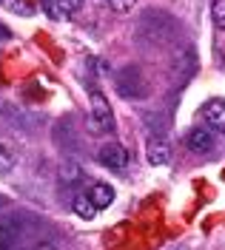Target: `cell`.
<instances>
[{"instance_id":"6da1fadb","label":"cell","mask_w":225,"mask_h":250,"mask_svg":"<svg viewBox=\"0 0 225 250\" xmlns=\"http://www.w3.org/2000/svg\"><path fill=\"white\" fill-rule=\"evenodd\" d=\"M89 100H91V111H89V120H86L89 131L91 134H109V131H114V114H112L109 100L100 91H91Z\"/></svg>"},{"instance_id":"7a4b0ae2","label":"cell","mask_w":225,"mask_h":250,"mask_svg":"<svg viewBox=\"0 0 225 250\" xmlns=\"http://www.w3.org/2000/svg\"><path fill=\"white\" fill-rule=\"evenodd\" d=\"M97 159L109 168V171H123L126 165H129L131 154L123 148V145H117V142H109V145H103L100 148V154H97Z\"/></svg>"},{"instance_id":"3957f363","label":"cell","mask_w":225,"mask_h":250,"mask_svg":"<svg viewBox=\"0 0 225 250\" xmlns=\"http://www.w3.org/2000/svg\"><path fill=\"white\" fill-rule=\"evenodd\" d=\"M200 114H202V120H205V125H208L211 131L225 134V100H223V97L208 100V103L200 108Z\"/></svg>"},{"instance_id":"277c9868","label":"cell","mask_w":225,"mask_h":250,"mask_svg":"<svg viewBox=\"0 0 225 250\" xmlns=\"http://www.w3.org/2000/svg\"><path fill=\"white\" fill-rule=\"evenodd\" d=\"M185 145H188V151H194V154H211L217 140L211 137V131H205V128H194V131H188V137H185Z\"/></svg>"},{"instance_id":"5b68a950","label":"cell","mask_w":225,"mask_h":250,"mask_svg":"<svg viewBox=\"0 0 225 250\" xmlns=\"http://www.w3.org/2000/svg\"><path fill=\"white\" fill-rule=\"evenodd\" d=\"M89 199L103 210V208H109L114 202V188L109 182H94V185L89 188Z\"/></svg>"},{"instance_id":"8992f818","label":"cell","mask_w":225,"mask_h":250,"mask_svg":"<svg viewBox=\"0 0 225 250\" xmlns=\"http://www.w3.org/2000/svg\"><path fill=\"white\" fill-rule=\"evenodd\" d=\"M145 154H148V162H151V165H165V162L171 159V151H168V145L162 140H151L148 148H145Z\"/></svg>"},{"instance_id":"52a82bcc","label":"cell","mask_w":225,"mask_h":250,"mask_svg":"<svg viewBox=\"0 0 225 250\" xmlns=\"http://www.w3.org/2000/svg\"><path fill=\"white\" fill-rule=\"evenodd\" d=\"M71 208H74V213H77L80 219H86V222H89V219H94L97 210H100V208L89 199V193H86V196H74V205H71Z\"/></svg>"},{"instance_id":"ba28073f","label":"cell","mask_w":225,"mask_h":250,"mask_svg":"<svg viewBox=\"0 0 225 250\" xmlns=\"http://www.w3.org/2000/svg\"><path fill=\"white\" fill-rule=\"evenodd\" d=\"M211 17H214L217 29L225 31V0H214V6H211Z\"/></svg>"},{"instance_id":"9c48e42d","label":"cell","mask_w":225,"mask_h":250,"mask_svg":"<svg viewBox=\"0 0 225 250\" xmlns=\"http://www.w3.org/2000/svg\"><path fill=\"white\" fill-rule=\"evenodd\" d=\"M12 168H15V154L6 145H0V173H9Z\"/></svg>"},{"instance_id":"30bf717a","label":"cell","mask_w":225,"mask_h":250,"mask_svg":"<svg viewBox=\"0 0 225 250\" xmlns=\"http://www.w3.org/2000/svg\"><path fill=\"white\" fill-rule=\"evenodd\" d=\"M109 6H112L117 15H126V12H131L137 6V0H109Z\"/></svg>"},{"instance_id":"8fae6325","label":"cell","mask_w":225,"mask_h":250,"mask_svg":"<svg viewBox=\"0 0 225 250\" xmlns=\"http://www.w3.org/2000/svg\"><path fill=\"white\" fill-rule=\"evenodd\" d=\"M57 6H60V12L68 17V15H74V12H80L83 0H57Z\"/></svg>"},{"instance_id":"7c38bea8","label":"cell","mask_w":225,"mask_h":250,"mask_svg":"<svg viewBox=\"0 0 225 250\" xmlns=\"http://www.w3.org/2000/svg\"><path fill=\"white\" fill-rule=\"evenodd\" d=\"M12 12H20V15H32V6H26V3H20V0H3Z\"/></svg>"},{"instance_id":"4fadbf2b","label":"cell","mask_w":225,"mask_h":250,"mask_svg":"<svg viewBox=\"0 0 225 250\" xmlns=\"http://www.w3.org/2000/svg\"><path fill=\"white\" fill-rule=\"evenodd\" d=\"M32 250H57V248H54L51 242H40V245H34Z\"/></svg>"},{"instance_id":"5bb4252c","label":"cell","mask_w":225,"mask_h":250,"mask_svg":"<svg viewBox=\"0 0 225 250\" xmlns=\"http://www.w3.org/2000/svg\"><path fill=\"white\" fill-rule=\"evenodd\" d=\"M0 40H9V31L6 29H0Z\"/></svg>"}]
</instances>
